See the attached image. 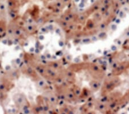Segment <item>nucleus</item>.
Returning a JSON list of instances; mask_svg holds the SVG:
<instances>
[{"label": "nucleus", "mask_w": 129, "mask_h": 114, "mask_svg": "<svg viewBox=\"0 0 129 114\" xmlns=\"http://www.w3.org/2000/svg\"><path fill=\"white\" fill-rule=\"evenodd\" d=\"M64 45L62 29L55 22H49L39 29L25 49L48 61H56L63 55Z\"/></svg>", "instance_id": "nucleus-1"}, {"label": "nucleus", "mask_w": 129, "mask_h": 114, "mask_svg": "<svg viewBox=\"0 0 129 114\" xmlns=\"http://www.w3.org/2000/svg\"><path fill=\"white\" fill-rule=\"evenodd\" d=\"M37 96L33 82L27 78H20L10 92L8 111L12 114L29 113Z\"/></svg>", "instance_id": "nucleus-2"}, {"label": "nucleus", "mask_w": 129, "mask_h": 114, "mask_svg": "<svg viewBox=\"0 0 129 114\" xmlns=\"http://www.w3.org/2000/svg\"><path fill=\"white\" fill-rule=\"evenodd\" d=\"M5 50L0 53V57L4 58L1 65L4 63V69L9 70L18 68L20 66L23 59V50L21 45L13 40L6 39L3 41Z\"/></svg>", "instance_id": "nucleus-3"}, {"label": "nucleus", "mask_w": 129, "mask_h": 114, "mask_svg": "<svg viewBox=\"0 0 129 114\" xmlns=\"http://www.w3.org/2000/svg\"><path fill=\"white\" fill-rule=\"evenodd\" d=\"M0 114H3V109L1 108V105H0Z\"/></svg>", "instance_id": "nucleus-4"}]
</instances>
